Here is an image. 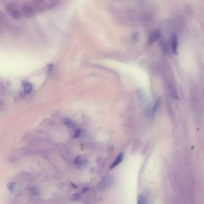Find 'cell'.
Segmentation results:
<instances>
[{
  "mask_svg": "<svg viewBox=\"0 0 204 204\" xmlns=\"http://www.w3.org/2000/svg\"><path fill=\"white\" fill-rule=\"evenodd\" d=\"M35 11L34 5L33 3L30 2L23 3L21 9V14L28 18L33 17L35 14Z\"/></svg>",
  "mask_w": 204,
  "mask_h": 204,
  "instance_id": "6da1fadb",
  "label": "cell"
},
{
  "mask_svg": "<svg viewBox=\"0 0 204 204\" xmlns=\"http://www.w3.org/2000/svg\"><path fill=\"white\" fill-rule=\"evenodd\" d=\"M6 9H7L8 13L14 19H19L21 17L22 14L21 10L19 9L15 4L10 3L8 4L6 7Z\"/></svg>",
  "mask_w": 204,
  "mask_h": 204,
  "instance_id": "7a4b0ae2",
  "label": "cell"
},
{
  "mask_svg": "<svg viewBox=\"0 0 204 204\" xmlns=\"http://www.w3.org/2000/svg\"><path fill=\"white\" fill-rule=\"evenodd\" d=\"M162 37V31L159 29H156L153 30L148 37L147 45H152L157 40L160 39Z\"/></svg>",
  "mask_w": 204,
  "mask_h": 204,
  "instance_id": "3957f363",
  "label": "cell"
},
{
  "mask_svg": "<svg viewBox=\"0 0 204 204\" xmlns=\"http://www.w3.org/2000/svg\"><path fill=\"white\" fill-rule=\"evenodd\" d=\"M114 183V178L111 175H107L103 178L99 184V187L101 190L107 189L112 186Z\"/></svg>",
  "mask_w": 204,
  "mask_h": 204,
  "instance_id": "277c9868",
  "label": "cell"
},
{
  "mask_svg": "<svg viewBox=\"0 0 204 204\" xmlns=\"http://www.w3.org/2000/svg\"><path fill=\"white\" fill-rule=\"evenodd\" d=\"M33 4L35 10L38 11H44L48 6L47 0H33Z\"/></svg>",
  "mask_w": 204,
  "mask_h": 204,
  "instance_id": "5b68a950",
  "label": "cell"
},
{
  "mask_svg": "<svg viewBox=\"0 0 204 204\" xmlns=\"http://www.w3.org/2000/svg\"><path fill=\"white\" fill-rule=\"evenodd\" d=\"M170 48L172 51V52L174 54H178V37L177 35L173 34L171 37V39L170 41Z\"/></svg>",
  "mask_w": 204,
  "mask_h": 204,
  "instance_id": "8992f818",
  "label": "cell"
},
{
  "mask_svg": "<svg viewBox=\"0 0 204 204\" xmlns=\"http://www.w3.org/2000/svg\"><path fill=\"white\" fill-rule=\"evenodd\" d=\"M123 157H124V153H120L118 155V156H117V158L116 159V160H114V162L113 163V164L111 165L110 169H113L117 166H118L123 161Z\"/></svg>",
  "mask_w": 204,
  "mask_h": 204,
  "instance_id": "52a82bcc",
  "label": "cell"
},
{
  "mask_svg": "<svg viewBox=\"0 0 204 204\" xmlns=\"http://www.w3.org/2000/svg\"><path fill=\"white\" fill-rule=\"evenodd\" d=\"M74 163L76 164L78 166H83L85 165L87 162V160H86L84 158L82 157H77L74 161Z\"/></svg>",
  "mask_w": 204,
  "mask_h": 204,
  "instance_id": "ba28073f",
  "label": "cell"
},
{
  "mask_svg": "<svg viewBox=\"0 0 204 204\" xmlns=\"http://www.w3.org/2000/svg\"><path fill=\"white\" fill-rule=\"evenodd\" d=\"M160 99H158V100L156 101L155 104H154V106L152 109V115L153 116L154 115V114L156 113V112L157 111V110H158L159 106H160Z\"/></svg>",
  "mask_w": 204,
  "mask_h": 204,
  "instance_id": "9c48e42d",
  "label": "cell"
},
{
  "mask_svg": "<svg viewBox=\"0 0 204 204\" xmlns=\"http://www.w3.org/2000/svg\"><path fill=\"white\" fill-rule=\"evenodd\" d=\"M62 123H64V124H65L66 126H67L68 127H70V128H71L74 126V124H73V123L72 122V121L68 119H63L62 120Z\"/></svg>",
  "mask_w": 204,
  "mask_h": 204,
  "instance_id": "30bf717a",
  "label": "cell"
},
{
  "mask_svg": "<svg viewBox=\"0 0 204 204\" xmlns=\"http://www.w3.org/2000/svg\"><path fill=\"white\" fill-rule=\"evenodd\" d=\"M137 199H138L137 203L138 204H144V203H147L146 198L143 195H140L138 196Z\"/></svg>",
  "mask_w": 204,
  "mask_h": 204,
  "instance_id": "8fae6325",
  "label": "cell"
},
{
  "mask_svg": "<svg viewBox=\"0 0 204 204\" xmlns=\"http://www.w3.org/2000/svg\"><path fill=\"white\" fill-rule=\"evenodd\" d=\"M170 92H171V95L173 98L175 99H178V96L177 95L175 89L173 87H172V86H171L170 88Z\"/></svg>",
  "mask_w": 204,
  "mask_h": 204,
  "instance_id": "7c38bea8",
  "label": "cell"
},
{
  "mask_svg": "<svg viewBox=\"0 0 204 204\" xmlns=\"http://www.w3.org/2000/svg\"><path fill=\"white\" fill-rule=\"evenodd\" d=\"M33 89V87L30 84H27L24 87V90L26 93H29L31 92Z\"/></svg>",
  "mask_w": 204,
  "mask_h": 204,
  "instance_id": "4fadbf2b",
  "label": "cell"
},
{
  "mask_svg": "<svg viewBox=\"0 0 204 204\" xmlns=\"http://www.w3.org/2000/svg\"><path fill=\"white\" fill-rule=\"evenodd\" d=\"M80 198H81V195L80 194H74L72 196H71V199L73 201H77L79 200Z\"/></svg>",
  "mask_w": 204,
  "mask_h": 204,
  "instance_id": "5bb4252c",
  "label": "cell"
},
{
  "mask_svg": "<svg viewBox=\"0 0 204 204\" xmlns=\"http://www.w3.org/2000/svg\"><path fill=\"white\" fill-rule=\"evenodd\" d=\"M15 183H13V182H12V183H9L7 184V188L9 189V190H13L15 187Z\"/></svg>",
  "mask_w": 204,
  "mask_h": 204,
  "instance_id": "9a60e30c",
  "label": "cell"
},
{
  "mask_svg": "<svg viewBox=\"0 0 204 204\" xmlns=\"http://www.w3.org/2000/svg\"><path fill=\"white\" fill-rule=\"evenodd\" d=\"M80 134H81V131H80V129H77L75 132V134H74V137L78 138L80 136Z\"/></svg>",
  "mask_w": 204,
  "mask_h": 204,
  "instance_id": "2e32d148",
  "label": "cell"
},
{
  "mask_svg": "<svg viewBox=\"0 0 204 204\" xmlns=\"http://www.w3.org/2000/svg\"><path fill=\"white\" fill-rule=\"evenodd\" d=\"M53 65H52V64H50L49 66H48V70H49V72H52V71L53 70Z\"/></svg>",
  "mask_w": 204,
  "mask_h": 204,
  "instance_id": "e0dca14e",
  "label": "cell"
},
{
  "mask_svg": "<svg viewBox=\"0 0 204 204\" xmlns=\"http://www.w3.org/2000/svg\"><path fill=\"white\" fill-rule=\"evenodd\" d=\"M89 190V189H87V188H85V189H83V190L82 191V193H85V192H86V191H88Z\"/></svg>",
  "mask_w": 204,
  "mask_h": 204,
  "instance_id": "ac0fdd59",
  "label": "cell"
}]
</instances>
